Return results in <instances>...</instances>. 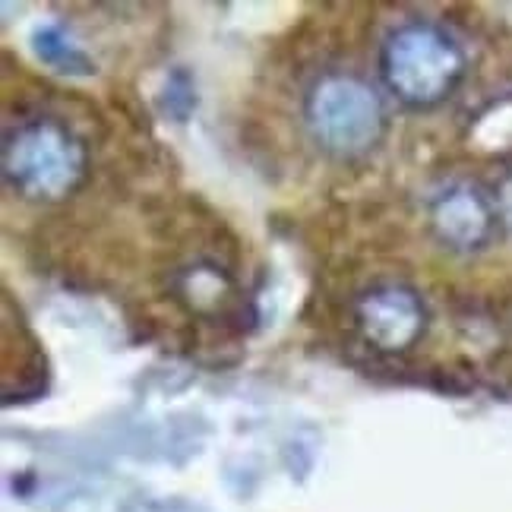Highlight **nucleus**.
Wrapping results in <instances>:
<instances>
[{
	"label": "nucleus",
	"instance_id": "obj_7",
	"mask_svg": "<svg viewBox=\"0 0 512 512\" xmlns=\"http://www.w3.org/2000/svg\"><path fill=\"white\" fill-rule=\"evenodd\" d=\"M177 291L190 310L196 313H212V310H222L231 298V279L225 272H219L215 266H190L181 282H177Z\"/></svg>",
	"mask_w": 512,
	"mask_h": 512
},
{
	"label": "nucleus",
	"instance_id": "obj_2",
	"mask_svg": "<svg viewBox=\"0 0 512 512\" xmlns=\"http://www.w3.org/2000/svg\"><path fill=\"white\" fill-rule=\"evenodd\" d=\"M4 181L29 203H61L86 181L83 140L57 117H26L4 136Z\"/></svg>",
	"mask_w": 512,
	"mask_h": 512
},
{
	"label": "nucleus",
	"instance_id": "obj_6",
	"mask_svg": "<svg viewBox=\"0 0 512 512\" xmlns=\"http://www.w3.org/2000/svg\"><path fill=\"white\" fill-rule=\"evenodd\" d=\"M32 51L45 67H51L54 73L64 76H92L95 73V61L83 51V45L70 35V29H64L57 19H45L32 29Z\"/></svg>",
	"mask_w": 512,
	"mask_h": 512
},
{
	"label": "nucleus",
	"instance_id": "obj_8",
	"mask_svg": "<svg viewBox=\"0 0 512 512\" xmlns=\"http://www.w3.org/2000/svg\"><path fill=\"white\" fill-rule=\"evenodd\" d=\"M162 111L171 114L174 121H187V117L196 111V86H193V76L184 67H174L165 76Z\"/></svg>",
	"mask_w": 512,
	"mask_h": 512
},
{
	"label": "nucleus",
	"instance_id": "obj_3",
	"mask_svg": "<svg viewBox=\"0 0 512 512\" xmlns=\"http://www.w3.org/2000/svg\"><path fill=\"white\" fill-rule=\"evenodd\" d=\"M304 124L320 152L332 159H361L383 143L389 117L383 95L364 76L332 70L307 89Z\"/></svg>",
	"mask_w": 512,
	"mask_h": 512
},
{
	"label": "nucleus",
	"instance_id": "obj_5",
	"mask_svg": "<svg viewBox=\"0 0 512 512\" xmlns=\"http://www.w3.org/2000/svg\"><path fill=\"white\" fill-rule=\"evenodd\" d=\"M500 225L497 203L490 196L468 184H446L430 200V231L443 247L456 253H478L490 244Z\"/></svg>",
	"mask_w": 512,
	"mask_h": 512
},
{
	"label": "nucleus",
	"instance_id": "obj_1",
	"mask_svg": "<svg viewBox=\"0 0 512 512\" xmlns=\"http://www.w3.org/2000/svg\"><path fill=\"white\" fill-rule=\"evenodd\" d=\"M377 70L383 89L408 111H433L449 102L465 80L468 57L443 26L408 19L380 45Z\"/></svg>",
	"mask_w": 512,
	"mask_h": 512
},
{
	"label": "nucleus",
	"instance_id": "obj_4",
	"mask_svg": "<svg viewBox=\"0 0 512 512\" xmlns=\"http://www.w3.org/2000/svg\"><path fill=\"white\" fill-rule=\"evenodd\" d=\"M354 326L370 348L402 354L424 336L427 307L421 294L405 285H377L354 304Z\"/></svg>",
	"mask_w": 512,
	"mask_h": 512
},
{
	"label": "nucleus",
	"instance_id": "obj_9",
	"mask_svg": "<svg viewBox=\"0 0 512 512\" xmlns=\"http://www.w3.org/2000/svg\"><path fill=\"white\" fill-rule=\"evenodd\" d=\"M494 203H497L500 225L512 234V171L500 181V187H497V193H494Z\"/></svg>",
	"mask_w": 512,
	"mask_h": 512
}]
</instances>
